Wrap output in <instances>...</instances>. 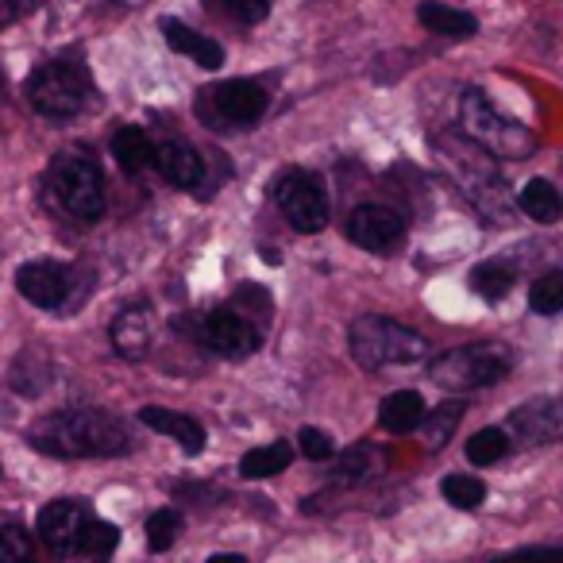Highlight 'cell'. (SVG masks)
Masks as SVG:
<instances>
[{
	"label": "cell",
	"mask_w": 563,
	"mask_h": 563,
	"mask_svg": "<svg viewBox=\"0 0 563 563\" xmlns=\"http://www.w3.org/2000/svg\"><path fill=\"white\" fill-rule=\"evenodd\" d=\"M181 537V514L178 509H158V514L147 517V548L151 552H166L174 548V540Z\"/></svg>",
	"instance_id": "f546056e"
},
{
	"label": "cell",
	"mask_w": 563,
	"mask_h": 563,
	"mask_svg": "<svg viewBox=\"0 0 563 563\" xmlns=\"http://www.w3.org/2000/svg\"><path fill=\"white\" fill-rule=\"evenodd\" d=\"M158 32H163V40L170 43L178 55L194 58L201 70H220V66H224V47H220L217 40H209V35H201L197 27L181 24V20H174V16H163L158 20Z\"/></svg>",
	"instance_id": "e0dca14e"
},
{
	"label": "cell",
	"mask_w": 563,
	"mask_h": 563,
	"mask_svg": "<svg viewBox=\"0 0 563 563\" xmlns=\"http://www.w3.org/2000/svg\"><path fill=\"white\" fill-rule=\"evenodd\" d=\"M40 4L43 0H0V32L12 27V24H20V20H27Z\"/></svg>",
	"instance_id": "e575fe53"
},
{
	"label": "cell",
	"mask_w": 563,
	"mask_h": 563,
	"mask_svg": "<svg viewBox=\"0 0 563 563\" xmlns=\"http://www.w3.org/2000/svg\"><path fill=\"white\" fill-rule=\"evenodd\" d=\"M271 109V93H266L258 81L251 78H232V81H220L212 86L209 93L201 97V112L212 117L217 112L220 124H232V128H251L266 117Z\"/></svg>",
	"instance_id": "9c48e42d"
},
{
	"label": "cell",
	"mask_w": 563,
	"mask_h": 563,
	"mask_svg": "<svg viewBox=\"0 0 563 563\" xmlns=\"http://www.w3.org/2000/svg\"><path fill=\"white\" fill-rule=\"evenodd\" d=\"M32 448L63 460H109V455L132 452V432L120 417L104 409H63L43 417L27 432Z\"/></svg>",
	"instance_id": "6da1fadb"
},
{
	"label": "cell",
	"mask_w": 563,
	"mask_h": 563,
	"mask_svg": "<svg viewBox=\"0 0 563 563\" xmlns=\"http://www.w3.org/2000/svg\"><path fill=\"white\" fill-rule=\"evenodd\" d=\"M117 544H120V529H117V525L89 521L86 532H81V540H78V552H74V555H86V560H93V563H104L112 552H117Z\"/></svg>",
	"instance_id": "d4e9b609"
},
{
	"label": "cell",
	"mask_w": 563,
	"mask_h": 563,
	"mask_svg": "<svg viewBox=\"0 0 563 563\" xmlns=\"http://www.w3.org/2000/svg\"><path fill=\"white\" fill-rule=\"evenodd\" d=\"M440 494H444L448 506H455V509H478L486 501V483L478 475H444Z\"/></svg>",
	"instance_id": "4316f807"
},
{
	"label": "cell",
	"mask_w": 563,
	"mask_h": 563,
	"mask_svg": "<svg viewBox=\"0 0 563 563\" xmlns=\"http://www.w3.org/2000/svg\"><path fill=\"white\" fill-rule=\"evenodd\" d=\"M424 413H429V406H424L421 394L417 390H394L390 398L378 406V424H383L386 432H394V437H406V432L421 429Z\"/></svg>",
	"instance_id": "ffe728a7"
},
{
	"label": "cell",
	"mask_w": 563,
	"mask_h": 563,
	"mask_svg": "<svg viewBox=\"0 0 563 563\" xmlns=\"http://www.w3.org/2000/svg\"><path fill=\"white\" fill-rule=\"evenodd\" d=\"M506 452H509V432L506 429H483L467 440V460L475 463V467H490V463H498Z\"/></svg>",
	"instance_id": "83f0119b"
},
{
	"label": "cell",
	"mask_w": 563,
	"mask_h": 563,
	"mask_svg": "<svg viewBox=\"0 0 563 563\" xmlns=\"http://www.w3.org/2000/svg\"><path fill=\"white\" fill-rule=\"evenodd\" d=\"M347 347H352V360L367 371L417 363L429 355V340L390 317H360L347 332Z\"/></svg>",
	"instance_id": "5b68a950"
},
{
	"label": "cell",
	"mask_w": 563,
	"mask_h": 563,
	"mask_svg": "<svg viewBox=\"0 0 563 563\" xmlns=\"http://www.w3.org/2000/svg\"><path fill=\"white\" fill-rule=\"evenodd\" d=\"M529 309L540 317H555L563 313V271H548L532 282L529 290Z\"/></svg>",
	"instance_id": "484cf974"
},
{
	"label": "cell",
	"mask_w": 563,
	"mask_h": 563,
	"mask_svg": "<svg viewBox=\"0 0 563 563\" xmlns=\"http://www.w3.org/2000/svg\"><path fill=\"white\" fill-rule=\"evenodd\" d=\"M70 266L55 263V258H35L16 271V290L24 294L32 306L40 309H58L66 306V294H70Z\"/></svg>",
	"instance_id": "4fadbf2b"
},
{
	"label": "cell",
	"mask_w": 563,
	"mask_h": 563,
	"mask_svg": "<svg viewBox=\"0 0 563 563\" xmlns=\"http://www.w3.org/2000/svg\"><path fill=\"white\" fill-rule=\"evenodd\" d=\"M109 336H112V347H117L124 360H143L151 340H155V313H151L147 301H135V306L120 309Z\"/></svg>",
	"instance_id": "2e32d148"
},
{
	"label": "cell",
	"mask_w": 563,
	"mask_h": 563,
	"mask_svg": "<svg viewBox=\"0 0 563 563\" xmlns=\"http://www.w3.org/2000/svg\"><path fill=\"white\" fill-rule=\"evenodd\" d=\"M93 97V78L78 58H51L27 78V104L47 120H74Z\"/></svg>",
	"instance_id": "277c9868"
},
{
	"label": "cell",
	"mask_w": 563,
	"mask_h": 563,
	"mask_svg": "<svg viewBox=\"0 0 563 563\" xmlns=\"http://www.w3.org/2000/svg\"><path fill=\"white\" fill-rule=\"evenodd\" d=\"M155 166L178 189H197L205 181V158L197 155L194 143L178 140V135H166L155 143Z\"/></svg>",
	"instance_id": "9a60e30c"
},
{
	"label": "cell",
	"mask_w": 563,
	"mask_h": 563,
	"mask_svg": "<svg viewBox=\"0 0 563 563\" xmlns=\"http://www.w3.org/2000/svg\"><path fill=\"white\" fill-rule=\"evenodd\" d=\"M344 232L355 247L386 255V251H394L401 240H406V220H401L394 209H386V205H360V209L347 217Z\"/></svg>",
	"instance_id": "30bf717a"
},
{
	"label": "cell",
	"mask_w": 563,
	"mask_h": 563,
	"mask_svg": "<svg viewBox=\"0 0 563 563\" xmlns=\"http://www.w3.org/2000/svg\"><path fill=\"white\" fill-rule=\"evenodd\" d=\"M51 189H55L58 205L78 220H101L104 217V178L97 163L81 151H66L51 166Z\"/></svg>",
	"instance_id": "52a82bcc"
},
{
	"label": "cell",
	"mask_w": 563,
	"mask_h": 563,
	"mask_svg": "<svg viewBox=\"0 0 563 563\" xmlns=\"http://www.w3.org/2000/svg\"><path fill=\"white\" fill-rule=\"evenodd\" d=\"M298 448H301V455H306V460H313V463H324V460H332V455H336L332 437H329V432H321V429H313V424L298 432Z\"/></svg>",
	"instance_id": "1f68e13d"
},
{
	"label": "cell",
	"mask_w": 563,
	"mask_h": 563,
	"mask_svg": "<svg viewBox=\"0 0 563 563\" xmlns=\"http://www.w3.org/2000/svg\"><path fill=\"white\" fill-rule=\"evenodd\" d=\"M467 282L483 301H501V298H509V290H514L517 271L509 263H501V258H486V263H478L475 271H471Z\"/></svg>",
	"instance_id": "cb8c5ba5"
},
{
	"label": "cell",
	"mask_w": 563,
	"mask_h": 563,
	"mask_svg": "<svg viewBox=\"0 0 563 563\" xmlns=\"http://www.w3.org/2000/svg\"><path fill=\"white\" fill-rule=\"evenodd\" d=\"M89 521H93V517H89L86 501H78V498L47 501V506L40 509V537L47 540L58 555H74Z\"/></svg>",
	"instance_id": "7c38bea8"
},
{
	"label": "cell",
	"mask_w": 563,
	"mask_h": 563,
	"mask_svg": "<svg viewBox=\"0 0 563 563\" xmlns=\"http://www.w3.org/2000/svg\"><path fill=\"white\" fill-rule=\"evenodd\" d=\"M112 4H143V0H112Z\"/></svg>",
	"instance_id": "8d00e7d4"
},
{
	"label": "cell",
	"mask_w": 563,
	"mask_h": 563,
	"mask_svg": "<svg viewBox=\"0 0 563 563\" xmlns=\"http://www.w3.org/2000/svg\"><path fill=\"white\" fill-rule=\"evenodd\" d=\"M0 563H35V548L27 529H20V525H4L0 529Z\"/></svg>",
	"instance_id": "4dcf8cb0"
},
{
	"label": "cell",
	"mask_w": 563,
	"mask_h": 563,
	"mask_svg": "<svg viewBox=\"0 0 563 563\" xmlns=\"http://www.w3.org/2000/svg\"><path fill=\"white\" fill-rule=\"evenodd\" d=\"M209 563H247L243 555H232V552H224V555H212Z\"/></svg>",
	"instance_id": "d590c367"
},
{
	"label": "cell",
	"mask_w": 563,
	"mask_h": 563,
	"mask_svg": "<svg viewBox=\"0 0 563 563\" xmlns=\"http://www.w3.org/2000/svg\"><path fill=\"white\" fill-rule=\"evenodd\" d=\"M274 201L278 212L298 228L301 235H313L329 224V194L324 181L313 170H286L274 186Z\"/></svg>",
	"instance_id": "ba28073f"
},
{
	"label": "cell",
	"mask_w": 563,
	"mask_h": 563,
	"mask_svg": "<svg viewBox=\"0 0 563 563\" xmlns=\"http://www.w3.org/2000/svg\"><path fill=\"white\" fill-rule=\"evenodd\" d=\"M437 147H440V155L448 158V170L460 181L467 201L475 205L490 224H509V220H514V201H509V189H506V181H501L498 166L490 163L494 155H486L467 135H444Z\"/></svg>",
	"instance_id": "7a4b0ae2"
},
{
	"label": "cell",
	"mask_w": 563,
	"mask_h": 563,
	"mask_svg": "<svg viewBox=\"0 0 563 563\" xmlns=\"http://www.w3.org/2000/svg\"><path fill=\"white\" fill-rule=\"evenodd\" d=\"M140 421L147 424L151 432H163V437L178 440L186 455H201L205 452V440H209V432H205V424L197 421V417L174 413V409H163V406H143Z\"/></svg>",
	"instance_id": "ac0fdd59"
},
{
	"label": "cell",
	"mask_w": 563,
	"mask_h": 563,
	"mask_svg": "<svg viewBox=\"0 0 563 563\" xmlns=\"http://www.w3.org/2000/svg\"><path fill=\"white\" fill-rule=\"evenodd\" d=\"M517 209L529 220H537V224H555V220L563 217V197L552 181L532 178V181H525L521 197H517Z\"/></svg>",
	"instance_id": "44dd1931"
},
{
	"label": "cell",
	"mask_w": 563,
	"mask_h": 563,
	"mask_svg": "<svg viewBox=\"0 0 563 563\" xmlns=\"http://www.w3.org/2000/svg\"><path fill=\"white\" fill-rule=\"evenodd\" d=\"M494 563H563V544L517 548V552H509V555H498Z\"/></svg>",
	"instance_id": "836d02e7"
},
{
	"label": "cell",
	"mask_w": 563,
	"mask_h": 563,
	"mask_svg": "<svg viewBox=\"0 0 563 563\" xmlns=\"http://www.w3.org/2000/svg\"><path fill=\"white\" fill-rule=\"evenodd\" d=\"M201 336H205V344L224 355V360H247V355H255L258 344H263L255 324L235 313V309H212L201 324Z\"/></svg>",
	"instance_id": "8fae6325"
},
{
	"label": "cell",
	"mask_w": 563,
	"mask_h": 563,
	"mask_svg": "<svg viewBox=\"0 0 563 563\" xmlns=\"http://www.w3.org/2000/svg\"><path fill=\"white\" fill-rule=\"evenodd\" d=\"M460 128L471 143H478V147L494 158H529L532 147H537L529 128L494 109V101L483 93V89H463Z\"/></svg>",
	"instance_id": "3957f363"
},
{
	"label": "cell",
	"mask_w": 563,
	"mask_h": 563,
	"mask_svg": "<svg viewBox=\"0 0 563 563\" xmlns=\"http://www.w3.org/2000/svg\"><path fill=\"white\" fill-rule=\"evenodd\" d=\"M220 9H224L232 20H240V24L255 27L271 16V0H220Z\"/></svg>",
	"instance_id": "d6a6232c"
},
{
	"label": "cell",
	"mask_w": 563,
	"mask_h": 563,
	"mask_svg": "<svg viewBox=\"0 0 563 563\" xmlns=\"http://www.w3.org/2000/svg\"><path fill=\"white\" fill-rule=\"evenodd\" d=\"M463 421V401H444L440 409H432V413H424V440H429V448H440L452 440L455 424Z\"/></svg>",
	"instance_id": "f1b7e54d"
},
{
	"label": "cell",
	"mask_w": 563,
	"mask_h": 563,
	"mask_svg": "<svg viewBox=\"0 0 563 563\" xmlns=\"http://www.w3.org/2000/svg\"><path fill=\"white\" fill-rule=\"evenodd\" d=\"M0 97H4V70H0Z\"/></svg>",
	"instance_id": "74e56055"
},
{
	"label": "cell",
	"mask_w": 563,
	"mask_h": 563,
	"mask_svg": "<svg viewBox=\"0 0 563 563\" xmlns=\"http://www.w3.org/2000/svg\"><path fill=\"white\" fill-rule=\"evenodd\" d=\"M514 371V352L501 344H471L444 352L429 363V375L444 390H483Z\"/></svg>",
	"instance_id": "8992f818"
},
{
	"label": "cell",
	"mask_w": 563,
	"mask_h": 563,
	"mask_svg": "<svg viewBox=\"0 0 563 563\" xmlns=\"http://www.w3.org/2000/svg\"><path fill=\"white\" fill-rule=\"evenodd\" d=\"M290 460H294L290 440H274V444L251 448V452L243 455L240 475L243 478H274V475H282V471L290 467Z\"/></svg>",
	"instance_id": "603a6c76"
},
{
	"label": "cell",
	"mask_w": 563,
	"mask_h": 563,
	"mask_svg": "<svg viewBox=\"0 0 563 563\" xmlns=\"http://www.w3.org/2000/svg\"><path fill=\"white\" fill-rule=\"evenodd\" d=\"M112 158L124 166L128 174H140L147 166H155V143L143 128H120L112 135Z\"/></svg>",
	"instance_id": "7402d4cb"
},
{
	"label": "cell",
	"mask_w": 563,
	"mask_h": 563,
	"mask_svg": "<svg viewBox=\"0 0 563 563\" xmlns=\"http://www.w3.org/2000/svg\"><path fill=\"white\" fill-rule=\"evenodd\" d=\"M417 20H421V27H429L432 35H444V40H471L478 32V20L471 12L452 9L444 0H421Z\"/></svg>",
	"instance_id": "d6986e66"
},
{
	"label": "cell",
	"mask_w": 563,
	"mask_h": 563,
	"mask_svg": "<svg viewBox=\"0 0 563 563\" xmlns=\"http://www.w3.org/2000/svg\"><path fill=\"white\" fill-rule=\"evenodd\" d=\"M509 432L521 444H548V440L563 437V401L560 398H537L525 401L509 417Z\"/></svg>",
	"instance_id": "5bb4252c"
}]
</instances>
